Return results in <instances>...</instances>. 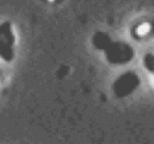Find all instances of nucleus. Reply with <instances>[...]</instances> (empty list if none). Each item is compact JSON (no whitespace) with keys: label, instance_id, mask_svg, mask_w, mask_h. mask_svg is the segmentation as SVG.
I'll return each mask as SVG.
<instances>
[{"label":"nucleus","instance_id":"1","mask_svg":"<svg viewBox=\"0 0 154 144\" xmlns=\"http://www.w3.org/2000/svg\"><path fill=\"white\" fill-rule=\"evenodd\" d=\"M150 30H152V26H150L149 22H142V23H139L137 26L134 33H136L137 37H144L150 32Z\"/></svg>","mask_w":154,"mask_h":144},{"label":"nucleus","instance_id":"2","mask_svg":"<svg viewBox=\"0 0 154 144\" xmlns=\"http://www.w3.org/2000/svg\"><path fill=\"white\" fill-rule=\"evenodd\" d=\"M47 2H54V0H47Z\"/></svg>","mask_w":154,"mask_h":144}]
</instances>
